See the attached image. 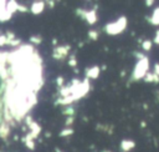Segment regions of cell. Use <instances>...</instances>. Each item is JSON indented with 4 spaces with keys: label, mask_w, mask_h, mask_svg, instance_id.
I'll return each mask as SVG.
<instances>
[{
    "label": "cell",
    "mask_w": 159,
    "mask_h": 152,
    "mask_svg": "<svg viewBox=\"0 0 159 152\" xmlns=\"http://www.w3.org/2000/svg\"><path fill=\"white\" fill-rule=\"evenodd\" d=\"M17 11H20V12H27V11H30V9H29L27 6H25V5L19 4V6H17Z\"/></svg>",
    "instance_id": "603a6c76"
},
{
    "label": "cell",
    "mask_w": 159,
    "mask_h": 152,
    "mask_svg": "<svg viewBox=\"0 0 159 152\" xmlns=\"http://www.w3.org/2000/svg\"><path fill=\"white\" fill-rule=\"evenodd\" d=\"M46 4H48L50 7H53L55 6V1H46Z\"/></svg>",
    "instance_id": "83f0119b"
},
{
    "label": "cell",
    "mask_w": 159,
    "mask_h": 152,
    "mask_svg": "<svg viewBox=\"0 0 159 152\" xmlns=\"http://www.w3.org/2000/svg\"><path fill=\"white\" fill-rule=\"evenodd\" d=\"M153 42H154V44H157V45H159V30H157V31H155V36H154Z\"/></svg>",
    "instance_id": "d4e9b609"
},
{
    "label": "cell",
    "mask_w": 159,
    "mask_h": 152,
    "mask_svg": "<svg viewBox=\"0 0 159 152\" xmlns=\"http://www.w3.org/2000/svg\"><path fill=\"white\" fill-rule=\"evenodd\" d=\"M88 37H89V40L96 41V40L99 37V32H98L97 30H89V31H88Z\"/></svg>",
    "instance_id": "2e32d148"
},
{
    "label": "cell",
    "mask_w": 159,
    "mask_h": 152,
    "mask_svg": "<svg viewBox=\"0 0 159 152\" xmlns=\"http://www.w3.org/2000/svg\"><path fill=\"white\" fill-rule=\"evenodd\" d=\"M154 2H155L154 0H147V1H145V5H147V6H153Z\"/></svg>",
    "instance_id": "4316f807"
},
{
    "label": "cell",
    "mask_w": 159,
    "mask_h": 152,
    "mask_svg": "<svg viewBox=\"0 0 159 152\" xmlns=\"http://www.w3.org/2000/svg\"><path fill=\"white\" fill-rule=\"evenodd\" d=\"M56 42H57V40H56V39H53V40H52V44H53V45H56Z\"/></svg>",
    "instance_id": "f546056e"
},
{
    "label": "cell",
    "mask_w": 159,
    "mask_h": 152,
    "mask_svg": "<svg viewBox=\"0 0 159 152\" xmlns=\"http://www.w3.org/2000/svg\"><path fill=\"white\" fill-rule=\"evenodd\" d=\"M63 82H65V78H63L62 76H58V77L56 78V83H57V86H58L60 88L65 86V85H63Z\"/></svg>",
    "instance_id": "44dd1931"
},
{
    "label": "cell",
    "mask_w": 159,
    "mask_h": 152,
    "mask_svg": "<svg viewBox=\"0 0 159 152\" xmlns=\"http://www.w3.org/2000/svg\"><path fill=\"white\" fill-rule=\"evenodd\" d=\"M152 46H153V41H150V40H144V41H142V47H143L144 51H149V50L152 49Z\"/></svg>",
    "instance_id": "9a60e30c"
},
{
    "label": "cell",
    "mask_w": 159,
    "mask_h": 152,
    "mask_svg": "<svg viewBox=\"0 0 159 152\" xmlns=\"http://www.w3.org/2000/svg\"><path fill=\"white\" fill-rule=\"evenodd\" d=\"M30 42H31L32 46H34V45H40V44L42 42L41 35H32V36H30Z\"/></svg>",
    "instance_id": "4fadbf2b"
},
{
    "label": "cell",
    "mask_w": 159,
    "mask_h": 152,
    "mask_svg": "<svg viewBox=\"0 0 159 152\" xmlns=\"http://www.w3.org/2000/svg\"><path fill=\"white\" fill-rule=\"evenodd\" d=\"M97 7L91 9V10H86V9H77L76 12L78 16H81L82 19H84L89 25H94L97 22Z\"/></svg>",
    "instance_id": "3957f363"
},
{
    "label": "cell",
    "mask_w": 159,
    "mask_h": 152,
    "mask_svg": "<svg viewBox=\"0 0 159 152\" xmlns=\"http://www.w3.org/2000/svg\"><path fill=\"white\" fill-rule=\"evenodd\" d=\"M101 152H112V151H109V150H103V151H101Z\"/></svg>",
    "instance_id": "1f68e13d"
},
{
    "label": "cell",
    "mask_w": 159,
    "mask_h": 152,
    "mask_svg": "<svg viewBox=\"0 0 159 152\" xmlns=\"http://www.w3.org/2000/svg\"><path fill=\"white\" fill-rule=\"evenodd\" d=\"M73 121H75V116H70V117H67V118H66V121H65L66 127H70V126L73 123Z\"/></svg>",
    "instance_id": "7402d4cb"
},
{
    "label": "cell",
    "mask_w": 159,
    "mask_h": 152,
    "mask_svg": "<svg viewBox=\"0 0 159 152\" xmlns=\"http://www.w3.org/2000/svg\"><path fill=\"white\" fill-rule=\"evenodd\" d=\"M6 2H7V1L0 0V22L9 21V20L12 17V15L6 10Z\"/></svg>",
    "instance_id": "5b68a950"
},
{
    "label": "cell",
    "mask_w": 159,
    "mask_h": 152,
    "mask_svg": "<svg viewBox=\"0 0 159 152\" xmlns=\"http://www.w3.org/2000/svg\"><path fill=\"white\" fill-rule=\"evenodd\" d=\"M148 21H149L152 25H154V26H158V25H159V6L154 9V11H153L152 16L148 19Z\"/></svg>",
    "instance_id": "30bf717a"
},
{
    "label": "cell",
    "mask_w": 159,
    "mask_h": 152,
    "mask_svg": "<svg viewBox=\"0 0 159 152\" xmlns=\"http://www.w3.org/2000/svg\"><path fill=\"white\" fill-rule=\"evenodd\" d=\"M24 143H25V146H26L29 150H31V151L35 150V147H36V146H35V141H25Z\"/></svg>",
    "instance_id": "ffe728a7"
},
{
    "label": "cell",
    "mask_w": 159,
    "mask_h": 152,
    "mask_svg": "<svg viewBox=\"0 0 159 152\" xmlns=\"http://www.w3.org/2000/svg\"><path fill=\"white\" fill-rule=\"evenodd\" d=\"M134 147H135V142L132 141V140H122L120 143H119V148H120L123 152H129V151H132Z\"/></svg>",
    "instance_id": "ba28073f"
},
{
    "label": "cell",
    "mask_w": 159,
    "mask_h": 152,
    "mask_svg": "<svg viewBox=\"0 0 159 152\" xmlns=\"http://www.w3.org/2000/svg\"><path fill=\"white\" fill-rule=\"evenodd\" d=\"M5 45H9V39L5 36V34L4 35H0V46L2 47V46H5Z\"/></svg>",
    "instance_id": "d6986e66"
},
{
    "label": "cell",
    "mask_w": 159,
    "mask_h": 152,
    "mask_svg": "<svg viewBox=\"0 0 159 152\" xmlns=\"http://www.w3.org/2000/svg\"><path fill=\"white\" fill-rule=\"evenodd\" d=\"M56 152H62V151H60L58 148H56Z\"/></svg>",
    "instance_id": "d6a6232c"
},
{
    "label": "cell",
    "mask_w": 159,
    "mask_h": 152,
    "mask_svg": "<svg viewBox=\"0 0 159 152\" xmlns=\"http://www.w3.org/2000/svg\"><path fill=\"white\" fill-rule=\"evenodd\" d=\"M149 70V59L145 56L142 60H138L133 71H132V76H130V81H139L142 78L145 77V75L148 74Z\"/></svg>",
    "instance_id": "6da1fadb"
},
{
    "label": "cell",
    "mask_w": 159,
    "mask_h": 152,
    "mask_svg": "<svg viewBox=\"0 0 159 152\" xmlns=\"http://www.w3.org/2000/svg\"><path fill=\"white\" fill-rule=\"evenodd\" d=\"M46 6V1H41V0H37V1H34L30 6V11L34 14V15H40L43 9Z\"/></svg>",
    "instance_id": "8992f818"
},
{
    "label": "cell",
    "mask_w": 159,
    "mask_h": 152,
    "mask_svg": "<svg viewBox=\"0 0 159 152\" xmlns=\"http://www.w3.org/2000/svg\"><path fill=\"white\" fill-rule=\"evenodd\" d=\"M73 128H71V127H66V128H63L62 131H60V133H58V136L60 137H67V136H71V135H73Z\"/></svg>",
    "instance_id": "5bb4252c"
},
{
    "label": "cell",
    "mask_w": 159,
    "mask_h": 152,
    "mask_svg": "<svg viewBox=\"0 0 159 152\" xmlns=\"http://www.w3.org/2000/svg\"><path fill=\"white\" fill-rule=\"evenodd\" d=\"M68 65H70L71 67H76V66H77V59H76V55H70Z\"/></svg>",
    "instance_id": "ac0fdd59"
},
{
    "label": "cell",
    "mask_w": 159,
    "mask_h": 152,
    "mask_svg": "<svg viewBox=\"0 0 159 152\" xmlns=\"http://www.w3.org/2000/svg\"><path fill=\"white\" fill-rule=\"evenodd\" d=\"M143 80L145 82H149V83H159V76L155 75L154 72H148Z\"/></svg>",
    "instance_id": "8fae6325"
},
{
    "label": "cell",
    "mask_w": 159,
    "mask_h": 152,
    "mask_svg": "<svg viewBox=\"0 0 159 152\" xmlns=\"http://www.w3.org/2000/svg\"><path fill=\"white\" fill-rule=\"evenodd\" d=\"M71 50L70 45H60V46H55L53 51H52V57L56 60H63L68 56V52Z\"/></svg>",
    "instance_id": "277c9868"
},
{
    "label": "cell",
    "mask_w": 159,
    "mask_h": 152,
    "mask_svg": "<svg viewBox=\"0 0 159 152\" xmlns=\"http://www.w3.org/2000/svg\"><path fill=\"white\" fill-rule=\"evenodd\" d=\"M62 113L66 115L67 117H70V116H75V108H73L72 106H67V108H65V110L62 111Z\"/></svg>",
    "instance_id": "e0dca14e"
},
{
    "label": "cell",
    "mask_w": 159,
    "mask_h": 152,
    "mask_svg": "<svg viewBox=\"0 0 159 152\" xmlns=\"http://www.w3.org/2000/svg\"><path fill=\"white\" fill-rule=\"evenodd\" d=\"M5 36L9 39V40H14V39H16V36H15V34L12 32V31H10V30H7V31H5Z\"/></svg>",
    "instance_id": "cb8c5ba5"
},
{
    "label": "cell",
    "mask_w": 159,
    "mask_h": 152,
    "mask_svg": "<svg viewBox=\"0 0 159 152\" xmlns=\"http://www.w3.org/2000/svg\"><path fill=\"white\" fill-rule=\"evenodd\" d=\"M45 136H46V137H50V136H51V133H50V132H46V135H45Z\"/></svg>",
    "instance_id": "4dcf8cb0"
},
{
    "label": "cell",
    "mask_w": 159,
    "mask_h": 152,
    "mask_svg": "<svg viewBox=\"0 0 159 152\" xmlns=\"http://www.w3.org/2000/svg\"><path fill=\"white\" fill-rule=\"evenodd\" d=\"M17 6H19V2H16V1H14V0H10V1L6 2V10H7L11 15H14V14L17 11Z\"/></svg>",
    "instance_id": "7c38bea8"
},
{
    "label": "cell",
    "mask_w": 159,
    "mask_h": 152,
    "mask_svg": "<svg viewBox=\"0 0 159 152\" xmlns=\"http://www.w3.org/2000/svg\"><path fill=\"white\" fill-rule=\"evenodd\" d=\"M154 74L159 76V64H155L154 65Z\"/></svg>",
    "instance_id": "484cf974"
},
{
    "label": "cell",
    "mask_w": 159,
    "mask_h": 152,
    "mask_svg": "<svg viewBox=\"0 0 159 152\" xmlns=\"http://www.w3.org/2000/svg\"><path fill=\"white\" fill-rule=\"evenodd\" d=\"M127 22H128L127 17H125V16H120V17H118V19H117L116 21H113V22L106 24L104 31H106V34H108V35H111V36H116V35H118V34H120V32H123V31L125 30Z\"/></svg>",
    "instance_id": "7a4b0ae2"
},
{
    "label": "cell",
    "mask_w": 159,
    "mask_h": 152,
    "mask_svg": "<svg viewBox=\"0 0 159 152\" xmlns=\"http://www.w3.org/2000/svg\"><path fill=\"white\" fill-rule=\"evenodd\" d=\"M10 132H11V127L4 121L0 123V138L1 140H6L9 136H10Z\"/></svg>",
    "instance_id": "9c48e42d"
},
{
    "label": "cell",
    "mask_w": 159,
    "mask_h": 152,
    "mask_svg": "<svg viewBox=\"0 0 159 152\" xmlns=\"http://www.w3.org/2000/svg\"><path fill=\"white\" fill-rule=\"evenodd\" d=\"M99 74H101V69L97 65H93V66L86 69V78H88V80L89 78H92V80L97 78L99 76Z\"/></svg>",
    "instance_id": "52a82bcc"
},
{
    "label": "cell",
    "mask_w": 159,
    "mask_h": 152,
    "mask_svg": "<svg viewBox=\"0 0 159 152\" xmlns=\"http://www.w3.org/2000/svg\"><path fill=\"white\" fill-rule=\"evenodd\" d=\"M140 126H142V127H145V122H144V121H142V122H140Z\"/></svg>",
    "instance_id": "f1b7e54d"
}]
</instances>
